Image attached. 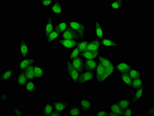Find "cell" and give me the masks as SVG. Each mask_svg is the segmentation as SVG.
Listing matches in <instances>:
<instances>
[{
  "mask_svg": "<svg viewBox=\"0 0 154 116\" xmlns=\"http://www.w3.org/2000/svg\"><path fill=\"white\" fill-rule=\"evenodd\" d=\"M68 26L78 34L82 40L85 37L87 25L84 22L75 20H66Z\"/></svg>",
  "mask_w": 154,
  "mask_h": 116,
  "instance_id": "cell-1",
  "label": "cell"
},
{
  "mask_svg": "<svg viewBox=\"0 0 154 116\" xmlns=\"http://www.w3.org/2000/svg\"><path fill=\"white\" fill-rule=\"evenodd\" d=\"M94 77L95 72L84 71L80 74L78 81L74 85L76 86H79L88 84L94 79Z\"/></svg>",
  "mask_w": 154,
  "mask_h": 116,
  "instance_id": "cell-2",
  "label": "cell"
},
{
  "mask_svg": "<svg viewBox=\"0 0 154 116\" xmlns=\"http://www.w3.org/2000/svg\"><path fill=\"white\" fill-rule=\"evenodd\" d=\"M66 64L67 75L70 80L75 84L78 81L80 74L73 67L70 61L67 59Z\"/></svg>",
  "mask_w": 154,
  "mask_h": 116,
  "instance_id": "cell-3",
  "label": "cell"
},
{
  "mask_svg": "<svg viewBox=\"0 0 154 116\" xmlns=\"http://www.w3.org/2000/svg\"><path fill=\"white\" fill-rule=\"evenodd\" d=\"M54 110L62 114L65 113L71 105V102L68 101L60 99L52 102Z\"/></svg>",
  "mask_w": 154,
  "mask_h": 116,
  "instance_id": "cell-4",
  "label": "cell"
},
{
  "mask_svg": "<svg viewBox=\"0 0 154 116\" xmlns=\"http://www.w3.org/2000/svg\"><path fill=\"white\" fill-rule=\"evenodd\" d=\"M79 100V107L82 112L88 114L93 108V102L88 99H80Z\"/></svg>",
  "mask_w": 154,
  "mask_h": 116,
  "instance_id": "cell-5",
  "label": "cell"
},
{
  "mask_svg": "<svg viewBox=\"0 0 154 116\" xmlns=\"http://www.w3.org/2000/svg\"><path fill=\"white\" fill-rule=\"evenodd\" d=\"M133 68V64L127 62H119L115 64L116 71L120 75L129 73L131 69Z\"/></svg>",
  "mask_w": 154,
  "mask_h": 116,
  "instance_id": "cell-6",
  "label": "cell"
},
{
  "mask_svg": "<svg viewBox=\"0 0 154 116\" xmlns=\"http://www.w3.org/2000/svg\"><path fill=\"white\" fill-rule=\"evenodd\" d=\"M19 53L20 56L22 58H26L28 57L30 52L29 45L24 37L20 38L19 41Z\"/></svg>",
  "mask_w": 154,
  "mask_h": 116,
  "instance_id": "cell-7",
  "label": "cell"
},
{
  "mask_svg": "<svg viewBox=\"0 0 154 116\" xmlns=\"http://www.w3.org/2000/svg\"><path fill=\"white\" fill-rule=\"evenodd\" d=\"M60 38L72 40H82L79 35L69 26L66 30L61 34Z\"/></svg>",
  "mask_w": 154,
  "mask_h": 116,
  "instance_id": "cell-8",
  "label": "cell"
},
{
  "mask_svg": "<svg viewBox=\"0 0 154 116\" xmlns=\"http://www.w3.org/2000/svg\"><path fill=\"white\" fill-rule=\"evenodd\" d=\"M55 23L52 15H49L46 18L44 29L45 38L54 30Z\"/></svg>",
  "mask_w": 154,
  "mask_h": 116,
  "instance_id": "cell-9",
  "label": "cell"
},
{
  "mask_svg": "<svg viewBox=\"0 0 154 116\" xmlns=\"http://www.w3.org/2000/svg\"><path fill=\"white\" fill-rule=\"evenodd\" d=\"M94 31L95 37L97 39L100 41L104 37V28L99 20H94Z\"/></svg>",
  "mask_w": 154,
  "mask_h": 116,
  "instance_id": "cell-10",
  "label": "cell"
},
{
  "mask_svg": "<svg viewBox=\"0 0 154 116\" xmlns=\"http://www.w3.org/2000/svg\"><path fill=\"white\" fill-rule=\"evenodd\" d=\"M36 62V59L33 57H28L20 59L18 64V70L20 72L22 71Z\"/></svg>",
  "mask_w": 154,
  "mask_h": 116,
  "instance_id": "cell-11",
  "label": "cell"
},
{
  "mask_svg": "<svg viewBox=\"0 0 154 116\" xmlns=\"http://www.w3.org/2000/svg\"><path fill=\"white\" fill-rule=\"evenodd\" d=\"M146 87L143 86L142 87L136 90L134 92L133 96L131 98V106H133L142 99L145 94Z\"/></svg>",
  "mask_w": 154,
  "mask_h": 116,
  "instance_id": "cell-12",
  "label": "cell"
},
{
  "mask_svg": "<svg viewBox=\"0 0 154 116\" xmlns=\"http://www.w3.org/2000/svg\"><path fill=\"white\" fill-rule=\"evenodd\" d=\"M79 40H72L59 38L56 42L64 49L72 50L75 47Z\"/></svg>",
  "mask_w": 154,
  "mask_h": 116,
  "instance_id": "cell-13",
  "label": "cell"
},
{
  "mask_svg": "<svg viewBox=\"0 0 154 116\" xmlns=\"http://www.w3.org/2000/svg\"><path fill=\"white\" fill-rule=\"evenodd\" d=\"M70 61L73 67L78 71L80 74L84 71L85 59L81 55Z\"/></svg>",
  "mask_w": 154,
  "mask_h": 116,
  "instance_id": "cell-14",
  "label": "cell"
},
{
  "mask_svg": "<svg viewBox=\"0 0 154 116\" xmlns=\"http://www.w3.org/2000/svg\"><path fill=\"white\" fill-rule=\"evenodd\" d=\"M100 41L101 47L104 48L111 49L120 47L119 42L110 37H104Z\"/></svg>",
  "mask_w": 154,
  "mask_h": 116,
  "instance_id": "cell-15",
  "label": "cell"
},
{
  "mask_svg": "<svg viewBox=\"0 0 154 116\" xmlns=\"http://www.w3.org/2000/svg\"><path fill=\"white\" fill-rule=\"evenodd\" d=\"M22 88L29 94L35 93L40 90L38 84L34 81L31 80H28L26 84Z\"/></svg>",
  "mask_w": 154,
  "mask_h": 116,
  "instance_id": "cell-16",
  "label": "cell"
},
{
  "mask_svg": "<svg viewBox=\"0 0 154 116\" xmlns=\"http://www.w3.org/2000/svg\"><path fill=\"white\" fill-rule=\"evenodd\" d=\"M14 68L6 69L0 73V82H6L9 81L12 78L15 73Z\"/></svg>",
  "mask_w": 154,
  "mask_h": 116,
  "instance_id": "cell-17",
  "label": "cell"
},
{
  "mask_svg": "<svg viewBox=\"0 0 154 116\" xmlns=\"http://www.w3.org/2000/svg\"><path fill=\"white\" fill-rule=\"evenodd\" d=\"M115 71V63L112 64L110 66L105 68L104 75L103 76L99 84H105L108 79L112 76Z\"/></svg>",
  "mask_w": 154,
  "mask_h": 116,
  "instance_id": "cell-18",
  "label": "cell"
},
{
  "mask_svg": "<svg viewBox=\"0 0 154 116\" xmlns=\"http://www.w3.org/2000/svg\"><path fill=\"white\" fill-rule=\"evenodd\" d=\"M108 116H123L124 110L115 102L109 106Z\"/></svg>",
  "mask_w": 154,
  "mask_h": 116,
  "instance_id": "cell-19",
  "label": "cell"
},
{
  "mask_svg": "<svg viewBox=\"0 0 154 116\" xmlns=\"http://www.w3.org/2000/svg\"><path fill=\"white\" fill-rule=\"evenodd\" d=\"M49 11L55 15H63V5L59 0L56 2L49 8Z\"/></svg>",
  "mask_w": 154,
  "mask_h": 116,
  "instance_id": "cell-20",
  "label": "cell"
},
{
  "mask_svg": "<svg viewBox=\"0 0 154 116\" xmlns=\"http://www.w3.org/2000/svg\"><path fill=\"white\" fill-rule=\"evenodd\" d=\"M105 68L98 60L97 67L95 72V77L94 80L97 84H99L103 76Z\"/></svg>",
  "mask_w": 154,
  "mask_h": 116,
  "instance_id": "cell-21",
  "label": "cell"
},
{
  "mask_svg": "<svg viewBox=\"0 0 154 116\" xmlns=\"http://www.w3.org/2000/svg\"><path fill=\"white\" fill-rule=\"evenodd\" d=\"M60 34L54 30L45 38V44L50 45L52 44L54 42L56 41L60 37Z\"/></svg>",
  "mask_w": 154,
  "mask_h": 116,
  "instance_id": "cell-22",
  "label": "cell"
},
{
  "mask_svg": "<svg viewBox=\"0 0 154 116\" xmlns=\"http://www.w3.org/2000/svg\"><path fill=\"white\" fill-rule=\"evenodd\" d=\"M100 50H86L81 54V55L85 59L96 60H97L100 54Z\"/></svg>",
  "mask_w": 154,
  "mask_h": 116,
  "instance_id": "cell-23",
  "label": "cell"
},
{
  "mask_svg": "<svg viewBox=\"0 0 154 116\" xmlns=\"http://www.w3.org/2000/svg\"><path fill=\"white\" fill-rule=\"evenodd\" d=\"M97 60L85 59L84 71H89L95 72L97 67Z\"/></svg>",
  "mask_w": 154,
  "mask_h": 116,
  "instance_id": "cell-24",
  "label": "cell"
},
{
  "mask_svg": "<svg viewBox=\"0 0 154 116\" xmlns=\"http://www.w3.org/2000/svg\"><path fill=\"white\" fill-rule=\"evenodd\" d=\"M33 68L35 80L43 79L45 74V69L34 63Z\"/></svg>",
  "mask_w": 154,
  "mask_h": 116,
  "instance_id": "cell-25",
  "label": "cell"
},
{
  "mask_svg": "<svg viewBox=\"0 0 154 116\" xmlns=\"http://www.w3.org/2000/svg\"><path fill=\"white\" fill-rule=\"evenodd\" d=\"M82 112L79 107V104L73 103L71 105L68 111V116H75L82 115Z\"/></svg>",
  "mask_w": 154,
  "mask_h": 116,
  "instance_id": "cell-26",
  "label": "cell"
},
{
  "mask_svg": "<svg viewBox=\"0 0 154 116\" xmlns=\"http://www.w3.org/2000/svg\"><path fill=\"white\" fill-rule=\"evenodd\" d=\"M16 78L17 85L21 88L25 85L28 80L23 71L18 72L16 76Z\"/></svg>",
  "mask_w": 154,
  "mask_h": 116,
  "instance_id": "cell-27",
  "label": "cell"
},
{
  "mask_svg": "<svg viewBox=\"0 0 154 116\" xmlns=\"http://www.w3.org/2000/svg\"><path fill=\"white\" fill-rule=\"evenodd\" d=\"M101 47L100 40L97 39L90 40L86 50H100Z\"/></svg>",
  "mask_w": 154,
  "mask_h": 116,
  "instance_id": "cell-28",
  "label": "cell"
},
{
  "mask_svg": "<svg viewBox=\"0 0 154 116\" xmlns=\"http://www.w3.org/2000/svg\"><path fill=\"white\" fill-rule=\"evenodd\" d=\"M120 79L121 82L124 85L129 88H131L133 79L129 73L120 74Z\"/></svg>",
  "mask_w": 154,
  "mask_h": 116,
  "instance_id": "cell-29",
  "label": "cell"
},
{
  "mask_svg": "<svg viewBox=\"0 0 154 116\" xmlns=\"http://www.w3.org/2000/svg\"><path fill=\"white\" fill-rule=\"evenodd\" d=\"M68 26L66 20L60 21L55 24L54 30L61 34L66 30Z\"/></svg>",
  "mask_w": 154,
  "mask_h": 116,
  "instance_id": "cell-30",
  "label": "cell"
},
{
  "mask_svg": "<svg viewBox=\"0 0 154 116\" xmlns=\"http://www.w3.org/2000/svg\"><path fill=\"white\" fill-rule=\"evenodd\" d=\"M125 4L124 0H113L112 2L109 3L110 8L112 10H121Z\"/></svg>",
  "mask_w": 154,
  "mask_h": 116,
  "instance_id": "cell-31",
  "label": "cell"
},
{
  "mask_svg": "<svg viewBox=\"0 0 154 116\" xmlns=\"http://www.w3.org/2000/svg\"><path fill=\"white\" fill-rule=\"evenodd\" d=\"M123 110L131 106V99L129 98L120 99L115 102Z\"/></svg>",
  "mask_w": 154,
  "mask_h": 116,
  "instance_id": "cell-32",
  "label": "cell"
},
{
  "mask_svg": "<svg viewBox=\"0 0 154 116\" xmlns=\"http://www.w3.org/2000/svg\"><path fill=\"white\" fill-rule=\"evenodd\" d=\"M97 60L105 68L107 67L114 63L109 57L101 54H100Z\"/></svg>",
  "mask_w": 154,
  "mask_h": 116,
  "instance_id": "cell-33",
  "label": "cell"
},
{
  "mask_svg": "<svg viewBox=\"0 0 154 116\" xmlns=\"http://www.w3.org/2000/svg\"><path fill=\"white\" fill-rule=\"evenodd\" d=\"M54 110V106L52 102L45 103L42 109V115L49 116Z\"/></svg>",
  "mask_w": 154,
  "mask_h": 116,
  "instance_id": "cell-34",
  "label": "cell"
},
{
  "mask_svg": "<svg viewBox=\"0 0 154 116\" xmlns=\"http://www.w3.org/2000/svg\"><path fill=\"white\" fill-rule=\"evenodd\" d=\"M33 64L25 69L23 71L26 76L28 80L35 81V80L34 75Z\"/></svg>",
  "mask_w": 154,
  "mask_h": 116,
  "instance_id": "cell-35",
  "label": "cell"
},
{
  "mask_svg": "<svg viewBox=\"0 0 154 116\" xmlns=\"http://www.w3.org/2000/svg\"><path fill=\"white\" fill-rule=\"evenodd\" d=\"M144 81L143 77L133 80L131 88L135 90L144 86Z\"/></svg>",
  "mask_w": 154,
  "mask_h": 116,
  "instance_id": "cell-36",
  "label": "cell"
},
{
  "mask_svg": "<svg viewBox=\"0 0 154 116\" xmlns=\"http://www.w3.org/2000/svg\"><path fill=\"white\" fill-rule=\"evenodd\" d=\"M90 40L84 39L79 41L76 47L80 51L81 54L86 50Z\"/></svg>",
  "mask_w": 154,
  "mask_h": 116,
  "instance_id": "cell-37",
  "label": "cell"
},
{
  "mask_svg": "<svg viewBox=\"0 0 154 116\" xmlns=\"http://www.w3.org/2000/svg\"><path fill=\"white\" fill-rule=\"evenodd\" d=\"M129 74L133 80L143 77L142 71L140 69L135 68H133L131 69Z\"/></svg>",
  "mask_w": 154,
  "mask_h": 116,
  "instance_id": "cell-38",
  "label": "cell"
},
{
  "mask_svg": "<svg viewBox=\"0 0 154 116\" xmlns=\"http://www.w3.org/2000/svg\"><path fill=\"white\" fill-rule=\"evenodd\" d=\"M81 55L80 51L76 46L71 50L68 55V60L71 61Z\"/></svg>",
  "mask_w": 154,
  "mask_h": 116,
  "instance_id": "cell-39",
  "label": "cell"
},
{
  "mask_svg": "<svg viewBox=\"0 0 154 116\" xmlns=\"http://www.w3.org/2000/svg\"><path fill=\"white\" fill-rule=\"evenodd\" d=\"M56 1V0H39L38 3L42 8H50Z\"/></svg>",
  "mask_w": 154,
  "mask_h": 116,
  "instance_id": "cell-40",
  "label": "cell"
},
{
  "mask_svg": "<svg viewBox=\"0 0 154 116\" xmlns=\"http://www.w3.org/2000/svg\"><path fill=\"white\" fill-rule=\"evenodd\" d=\"M14 114L15 116H25L24 113L23 112L22 109L15 106L14 107Z\"/></svg>",
  "mask_w": 154,
  "mask_h": 116,
  "instance_id": "cell-41",
  "label": "cell"
},
{
  "mask_svg": "<svg viewBox=\"0 0 154 116\" xmlns=\"http://www.w3.org/2000/svg\"><path fill=\"white\" fill-rule=\"evenodd\" d=\"M109 111L106 109H102L97 111L95 114V116H106L108 115Z\"/></svg>",
  "mask_w": 154,
  "mask_h": 116,
  "instance_id": "cell-42",
  "label": "cell"
},
{
  "mask_svg": "<svg viewBox=\"0 0 154 116\" xmlns=\"http://www.w3.org/2000/svg\"><path fill=\"white\" fill-rule=\"evenodd\" d=\"M133 108L130 106L124 110L123 116H133Z\"/></svg>",
  "mask_w": 154,
  "mask_h": 116,
  "instance_id": "cell-43",
  "label": "cell"
},
{
  "mask_svg": "<svg viewBox=\"0 0 154 116\" xmlns=\"http://www.w3.org/2000/svg\"><path fill=\"white\" fill-rule=\"evenodd\" d=\"M9 99L8 94H0V102H6Z\"/></svg>",
  "mask_w": 154,
  "mask_h": 116,
  "instance_id": "cell-44",
  "label": "cell"
},
{
  "mask_svg": "<svg viewBox=\"0 0 154 116\" xmlns=\"http://www.w3.org/2000/svg\"><path fill=\"white\" fill-rule=\"evenodd\" d=\"M154 107V105L149 107L146 111L145 116H153Z\"/></svg>",
  "mask_w": 154,
  "mask_h": 116,
  "instance_id": "cell-45",
  "label": "cell"
},
{
  "mask_svg": "<svg viewBox=\"0 0 154 116\" xmlns=\"http://www.w3.org/2000/svg\"><path fill=\"white\" fill-rule=\"evenodd\" d=\"M63 114L57 112L55 110H54L53 112L50 115V116H62Z\"/></svg>",
  "mask_w": 154,
  "mask_h": 116,
  "instance_id": "cell-46",
  "label": "cell"
},
{
  "mask_svg": "<svg viewBox=\"0 0 154 116\" xmlns=\"http://www.w3.org/2000/svg\"><path fill=\"white\" fill-rule=\"evenodd\" d=\"M6 111L8 114L12 115L14 113V109L7 108L6 110Z\"/></svg>",
  "mask_w": 154,
  "mask_h": 116,
  "instance_id": "cell-47",
  "label": "cell"
},
{
  "mask_svg": "<svg viewBox=\"0 0 154 116\" xmlns=\"http://www.w3.org/2000/svg\"><path fill=\"white\" fill-rule=\"evenodd\" d=\"M152 98L153 101H154V91L152 92Z\"/></svg>",
  "mask_w": 154,
  "mask_h": 116,
  "instance_id": "cell-48",
  "label": "cell"
}]
</instances>
